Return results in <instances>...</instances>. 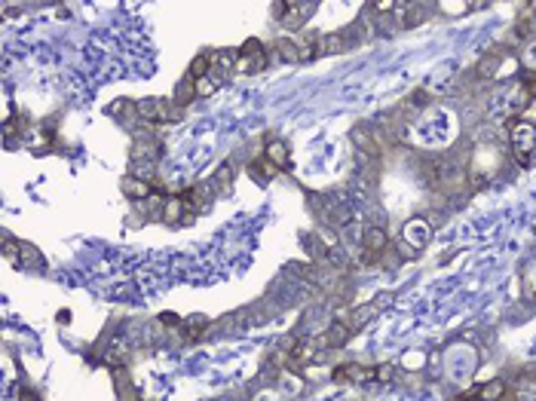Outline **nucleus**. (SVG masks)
<instances>
[{"label": "nucleus", "instance_id": "29", "mask_svg": "<svg viewBox=\"0 0 536 401\" xmlns=\"http://www.w3.org/2000/svg\"><path fill=\"white\" fill-rule=\"evenodd\" d=\"M160 321H162V325H181V319H178L175 313H162V315H160Z\"/></svg>", "mask_w": 536, "mask_h": 401}, {"label": "nucleus", "instance_id": "1", "mask_svg": "<svg viewBox=\"0 0 536 401\" xmlns=\"http://www.w3.org/2000/svg\"><path fill=\"white\" fill-rule=\"evenodd\" d=\"M426 178L433 187H439L441 193H448V196L463 193L466 184L472 181V175H469V156L466 154L460 156L456 150L435 156V160L426 162Z\"/></svg>", "mask_w": 536, "mask_h": 401}, {"label": "nucleus", "instance_id": "8", "mask_svg": "<svg viewBox=\"0 0 536 401\" xmlns=\"http://www.w3.org/2000/svg\"><path fill=\"white\" fill-rule=\"evenodd\" d=\"M334 380H343V383H371V380H374V367L350 361V365L334 367Z\"/></svg>", "mask_w": 536, "mask_h": 401}, {"label": "nucleus", "instance_id": "6", "mask_svg": "<svg viewBox=\"0 0 536 401\" xmlns=\"http://www.w3.org/2000/svg\"><path fill=\"white\" fill-rule=\"evenodd\" d=\"M267 64V49L260 40H248L243 43V49H239V62H236V71H243V74H254V71H260Z\"/></svg>", "mask_w": 536, "mask_h": 401}, {"label": "nucleus", "instance_id": "10", "mask_svg": "<svg viewBox=\"0 0 536 401\" xmlns=\"http://www.w3.org/2000/svg\"><path fill=\"white\" fill-rule=\"evenodd\" d=\"M389 300H392V297H389V294H377V297H374V300H371V304H368V306H358V310H356V313H352V319H350V325H352V328H356V331H358V328H362V325H365V321H371V319H374V315H377V313H380V310H383V306H387V304H389Z\"/></svg>", "mask_w": 536, "mask_h": 401}, {"label": "nucleus", "instance_id": "4", "mask_svg": "<svg viewBox=\"0 0 536 401\" xmlns=\"http://www.w3.org/2000/svg\"><path fill=\"white\" fill-rule=\"evenodd\" d=\"M313 10H316V3H285V0H279V3H273V12H276V19L285 25V28L297 31L300 25L306 22V19L313 16Z\"/></svg>", "mask_w": 536, "mask_h": 401}, {"label": "nucleus", "instance_id": "28", "mask_svg": "<svg viewBox=\"0 0 536 401\" xmlns=\"http://www.w3.org/2000/svg\"><path fill=\"white\" fill-rule=\"evenodd\" d=\"M469 6H472V3H441V10L444 12H466Z\"/></svg>", "mask_w": 536, "mask_h": 401}, {"label": "nucleus", "instance_id": "14", "mask_svg": "<svg viewBox=\"0 0 536 401\" xmlns=\"http://www.w3.org/2000/svg\"><path fill=\"white\" fill-rule=\"evenodd\" d=\"M352 334H356V328H352L350 321H341V325H331L328 331L322 334V340H319V343L328 346V350H334V346H343L346 340L352 337Z\"/></svg>", "mask_w": 536, "mask_h": 401}, {"label": "nucleus", "instance_id": "30", "mask_svg": "<svg viewBox=\"0 0 536 401\" xmlns=\"http://www.w3.org/2000/svg\"><path fill=\"white\" fill-rule=\"evenodd\" d=\"M19 401H40V396L31 389H19Z\"/></svg>", "mask_w": 536, "mask_h": 401}, {"label": "nucleus", "instance_id": "9", "mask_svg": "<svg viewBox=\"0 0 536 401\" xmlns=\"http://www.w3.org/2000/svg\"><path fill=\"white\" fill-rule=\"evenodd\" d=\"M352 144H356L358 150H365V156H380L383 147L377 144V132H371L368 126H352Z\"/></svg>", "mask_w": 536, "mask_h": 401}, {"label": "nucleus", "instance_id": "24", "mask_svg": "<svg viewBox=\"0 0 536 401\" xmlns=\"http://www.w3.org/2000/svg\"><path fill=\"white\" fill-rule=\"evenodd\" d=\"M392 374H395V367H392V365H377L374 367V380H377V383H389Z\"/></svg>", "mask_w": 536, "mask_h": 401}, {"label": "nucleus", "instance_id": "3", "mask_svg": "<svg viewBox=\"0 0 536 401\" xmlns=\"http://www.w3.org/2000/svg\"><path fill=\"white\" fill-rule=\"evenodd\" d=\"M135 114L141 117L145 123H175L181 120V104L178 101H169V98H141L138 104H135Z\"/></svg>", "mask_w": 536, "mask_h": 401}, {"label": "nucleus", "instance_id": "26", "mask_svg": "<svg viewBox=\"0 0 536 401\" xmlns=\"http://www.w3.org/2000/svg\"><path fill=\"white\" fill-rule=\"evenodd\" d=\"M196 95V89H193V83H184V86H181L178 89V104H181V108H184V104L187 101H191V98Z\"/></svg>", "mask_w": 536, "mask_h": 401}, {"label": "nucleus", "instance_id": "13", "mask_svg": "<svg viewBox=\"0 0 536 401\" xmlns=\"http://www.w3.org/2000/svg\"><path fill=\"white\" fill-rule=\"evenodd\" d=\"M387 245H389L387 230H380V227H368V230L362 233V248H365V252H371V254H377V258H380V254L387 252Z\"/></svg>", "mask_w": 536, "mask_h": 401}, {"label": "nucleus", "instance_id": "19", "mask_svg": "<svg viewBox=\"0 0 536 401\" xmlns=\"http://www.w3.org/2000/svg\"><path fill=\"white\" fill-rule=\"evenodd\" d=\"M276 56L282 58V62H300V52H297V43L289 40V37H282V40H276Z\"/></svg>", "mask_w": 536, "mask_h": 401}, {"label": "nucleus", "instance_id": "7", "mask_svg": "<svg viewBox=\"0 0 536 401\" xmlns=\"http://www.w3.org/2000/svg\"><path fill=\"white\" fill-rule=\"evenodd\" d=\"M120 190L129 196V199H135V202H145V199L154 196V184L145 181V178H138V175H123Z\"/></svg>", "mask_w": 536, "mask_h": 401}, {"label": "nucleus", "instance_id": "2", "mask_svg": "<svg viewBox=\"0 0 536 401\" xmlns=\"http://www.w3.org/2000/svg\"><path fill=\"white\" fill-rule=\"evenodd\" d=\"M509 150H512V160L518 166H533L536 156V123L531 120H515L509 126Z\"/></svg>", "mask_w": 536, "mask_h": 401}, {"label": "nucleus", "instance_id": "11", "mask_svg": "<svg viewBox=\"0 0 536 401\" xmlns=\"http://www.w3.org/2000/svg\"><path fill=\"white\" fill-rule=\"evenodd\" d=\"M509 392V386H506V380H490V383L485 386H475L472 392L466 396V401H502V396Z\"/></svg>", "mask_w": 536, "mask_h": 401}, {"label": "nucleus", "instance_id": "5", "mask_svg": "<svg viewBox=\"0 0 536 401\" xmlns=\"http://www.w3.org/2000/svg\"><path fill=\"white\" fill-rule=\"evenodd\" d=\"M429 239H433V227H429V221L411 218L402 227V242L411 248V252H423V248L429 245Z\"/></svg>", "mask_w": 536, "mask_h": 401}, {"label": "nucleus", "instance_id": "15", "mask_svg": "<svg viewBox=\"0 0 536 401\" xmlns=\"http://www.w3.org/2000/svg\"><path fill=\"white\" fill-rule=\"evenodd\" d=\"M264 156H267V160L273 162V166L279 169V172H285V169L291 166V154H289V144H285V141H279V138H276V141H270V144H267Z\"/></svg>", "mask_w": 536, "mask_h": 401}, {"label": "nucleus", "instance_id": "12", "mask_svg": "<svg viewBox=\"0 0 536 401\" xmlns=\"http://www.w3.org/2000/svg\"><path fill=\"white\" fill-rule=\"evenodd\" d=\"M502 46L500 49H494V52H487L485 58H481L478 64H475V77H478V80H496V71H500V64L506 62V58H502Z\"/></svg>", "mask_w": 536, "mask_h": 401}, {"label": "nucleus", "instance_id": "21", "mask_svg": "<svg viewBox=\"0 0 536 401\" xmlns=\"http://www.w3.org/2000/svg\"><path fill=\"white\" fill-rule=\"evenodd\" d=\"M193 89H196V95H199V98H208V95H215V92H218V80H215L212 74L199 77V80H193Z\"/></svg>", "mask_w": 536, "mask_h": 401}, {"label": "nucleus", "instance_id": "20", "mask_svg": "<svg viewBox=\"0 0 536 401\" xmlns=\"http://www.w3.org/2000/svg\"><path fill=\"white\" fill-rule=\"evenodd\" d=\"M212 64H215V58L208 56V52H202V56H196V58H193V64H191V77H193V80H199V77H208V71H212Z\"/></svg>", "mask_w": 536, "mask_h": 401}, {"label": "nucleus", "instance_id": "25", "mask_svg": "<svg viewBox=\"0 0 536 401\" xmlns=\"http://www.w3.org/2000/svg\"><path fill=\"white\" fill-rule=\"evenodd\" d=\"M524 71H533L536 74V43H531L524 52Z\"/></svg>", "mask_w": 536, "mask_h": 401}, {"label": "nucleus", "instance_id": "18", "mask_svg": "<svg viewBox=\"0 0 536 401\" xmlns=\"http://www.w3.org/2000/svg\"><path fill=\"white\" fill-rule=\"evenodd\" d=\"M184 202H181V196H166V206H162V221L166 223H178L184 218Z\"/></svg>", "mask_w": 536, "mask_h": 401}, {"label": "nucleus", "instance_id": "27", "mask_svg": "<svg viewBox=\"0 0 536 401\" xmlns=\"http://www.w3.org/2000/svg\"><path fill=\"white\" fill-rule=\"evenodd\" d=\"M423 365H426V356H423V352H417V356H404V367H408V371L423 367Z\"/></svg>", "mask_w": 536, "mask_h": 401}, {"label": "nucleus", "instance_id": "16", "mask_svg": "<svg viewBox=\"0 0 536 401\" xmlns=\"http://www.w3.org/2000/svg\"><path fill=\"white\" fill-rule=\"evenodd\" d=\"M395 12H402V28H414V25L426 22V16H429V10L423 3H402V10H395Z\"/></svg>", "mask_w": 536, "mask_h": 401}, {"label": "nucleus", "instance_id": "22", "mask_svg": "<svg viewBox=\"0 0 536 401\" xmlns=\"http://www.w3.org/2000/svg\"><path fill=\"white\" fill-rule=\"evenodd\" d=\"M276 172H279V169L273 166V162L267 160V156H260V160L252 166V175H254V178H258V181H264V175H267V178H270V175H276Z\"/></svg>", "mask_w": 536, "mask_h": 401}, {"label": "nucleus", "instance_id": "23", "mask_svg": "<svg viewBox=\"0 0 536 401\" xmlns=\"http://www.w3.org/2000/svg\"><path fill=\"white\" fill-rule=\"evenodd\" d=\"M524 294L531 300H536V264H527L524 269Z\"/></svg>", "mask_w": 536, "mask_h": 401}, {"label": "nucleus", "instance_id": "17", "mask_svg": "<svg viewBox=\"0 0 536 401\" xmlns=\"http://www.w3.org/2000/svg\"><path fill=\"white\" fill-rule=\"evenodd\" d=\"M212 190L215 193H230L233 190V169H230V162H221L218 169H215V175H212Z\"/></svg>", "mask_w": 536, "mask_h": 401}]
</instances>
